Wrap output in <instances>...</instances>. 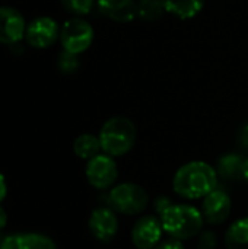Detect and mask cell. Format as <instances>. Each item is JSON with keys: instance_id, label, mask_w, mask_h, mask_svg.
<instances>
[{"instance_id": "obj_1", "label": "cell", "mask_w": 248, "mask_h": 249, "mask_svg": "<svg viewBox=\"0 0 248 249\" xmlns=\"http://www.w3.org/2000/svg\"><path fill=\"white\" fill-rule=\"evenodd\" d=\"M218 187V171L209 163L193 160L183 165L174 175V191L187 200L205 198Z\"/></svg>"}, {"instance_id": "obj_2", "label": "cell", "mask_w": 248, "mask_h": 249, "mask_svg": "<svg viewBox=\"0 0 248 249\" xmlns=\"http://www.w3.org/2000/svg\"><path fill=\"white\" fill-rule=\"evenodd\" d=\"M164 232L175 239L187 241L200 235L203 228V214L189 204H171L161 213Z\"/></svg>"}, {"instance_id": "obj_3", "label": "cell", "mask_w": 248, "mask_h": 249, "mask_svg": "<svg viewBox=\"0 0 248 249\" xmlns=\"http://www.w3.org/2000/svg\"><path fill=\"white\" fill-rule=\"evenodd\" d=\"M98 137L104 153L113 158L124 156L134 146L136 127L126 117H113L104 123Z\"/></svg>"}, {"instance_id": "obj_4", "label": "cell", "mask_w": 248, "mask_h": 249, "mask_svg": "<svg viewBox=\"0 0 248 249\" xmlns=\"http://www.w3.org/2000/svg\"><path fill=\"white\" fill-rule=\"evenodd\" d=\"M107 201L108 207L115 213L136 216L146 210L149 204V196L143 187L133 182H123L110 191Z\"/></svg>"}, {"instance_id": "obj_5", "label": "cell", "mask_w": 248, "mask_h": 249, "mask_svg": "<svg viewBox=\"0 0 248 249\" xmlns=\"http://www.w3.org/2000/svg\"><path fill=\"white\" fill-rule=\"evenodd\" d=\"M94 41V29L83 19H70L60 29V42L63 48L73 54L86 51Z\"/></svg>"}, {"instance_id": "obj_6", "label": "cell", "mask_w": 248, "mask_h": 249, "mask_svg": "<svg viewBox=\"0 0 248 249\" xmlns=\"http://www.w3.org/2000/svg\"><path fill=\"white\" fill-rule=\"evenodd\" d=\"M85 175L88 182L96 190H107L117 181L118 168L113 156L104 153L96 155L86 163Z\"/></svg>"}, {"instance_id": "obj_7", "label": "cell", "mask_w": 248, "mask_h": 249, "mask_svg": "<svg viewBox=\"0 0 248 249\" xmlns=\"http://www.w3.org/2000/svg\"><path fill=\"white\" fill-rule=\"evenodd\" d=\"M88 226L95 239L102 244H110L118 233V217L113 209L98 207L92 210Z\"/></svg>"}, {"instance_id": "obj_8", "label": "cell", "mask_w": 248, "mask_h": 249, "mask_svg": "<svg viewBox=\"0 0 248 249\" xmlns=\"http://www.w3.org/2000/svg\"><path fill=\"white\" fill-rule=\"evenodd\" d=\"M162 223L155 216L140 217L132 229V241L137 249H153L162 241Z\"/></svg>"}, {"instance_id": "obj_9", "label": "cell", "mask_w": 248, "mask_h": 249, "mask_svg": "<svg viewBox=\"0 0 248 249\" xmlns=\"http://www.w3.org/2000/svg\"><path fill=\"white\" fill-rule=\"evenodd\" d=\"M26 41L35 48H47L60 38V29L54 19L48 16H41L34 19L25 32Z\"/></svg>"}, {"instance_id": "obj_10", "label": "cell", "mask_w": 248, "mask_h": 249, "mask_svg": "<svg viewBox=\"0 0 248 249\" xmlns=\"http://www.w3.org/2000/svg\"><path fill=\"white\" fill-rule=\"evenodd\" d=\"M232 210L231 197L222 190H213L203 198L202 214L206 223L209 225H221L224 223Z\"/></svg>"}, {"instance_id": "obj_11", "label": "cell", "mask_w": 248, "mask_h": 249, "mask_svg": "<svg viewBox=\"0 0 248 249\" xmlns=\"http://www.w3.org/2000/svg\"><path fill=\"white\" fill-rule=\"evenodd\" d=\"M26 32L25 19L13 7H0V42L15 44Z\"/></svg>"}, {"instance_id": "obj_12", "label": "cell", "mask_w": 248, "mask_h": 249, "mask_svg": "<svg viewBox=\"0 0 248 249\" xmlns=\"http://www.w3.org/2000/svg\"><path fill=\"white\" fill-rule=\"evenodd\" d=\"M0 249H57V245L42 233L22 232L3 238Z\"/></svg>"}, {"instance_id": "obj_13", "label": "cell", "mask_w": 248, "mask_h": 249, "mask_svg": "<svg viewBox=\"0 0 248 249\" xmlns=\"http://www.w3.org/2000/svg\"><path fill=\"white\" fill-rule=\"evenodd\" d=\"M96 6L104 16L115 22H130L137 16L134 0H96Z\"/></svg>"}, {"instance_id": "obj_14", "label": "cell", "mask_w": 248, "mask_h": 249, "mask_svg": "<svg viewBox=\"0 0 248 249\" xmlns=\"http://www.w3.org/2000/svg\"><path fill=\"white\" fill-rule=\"evenodd\" d=\"M168 13L180 19H191L197 16L205 4V0H162Z\"/></svg>"}, {"instance_id": "obj_15", "label": "cell", "mask_w": 248, "mask_h": 249, "mask_svg": "<svg viewBox=\"0 0 248 249\" xmlns=\"http://www.w3.org/2000/svg\"><path fill=\"white\" fill-rule=\"evenodd\" d=\"M228 249H248V217L234 222L225 233Z\"/></svg>"}, {"instance_id": "obj_16", "label": "cell", "mask_w": 248, "mask_h": 249, "mask_svg": "<svg viewBox=\"0 0 248 249\" xmlns=\"http://www.w3.org/2000/svg\"><path fill=\"white\" fill-rule=\"evenodd\" d=\"M101 142L99 137L94 136V134H80L79 137H76V140L73 142V152L77 158L89 160L92 158H95L96 155H99L101 152Z\"/></svg>"}, {"instance_id": "obj_17", "label": "cell", "mask_w": 248, "mask_h": 249, "mask_svg": "<svg viewBox=\"0 0 248 249\" xmlns=\"http://www.w3.org/2000/svg\"><path fill=\"white\" fill-rule=\"evenodd\" d=\"M246 160L240 155H225L218 162V175L225 179H238L243 178Z\"/></svg>"}, {"instance_id": "obj_18", "label": "cell", "mask_w": 248, "mask_h": 249, "mask_svg": "<svg viewBox=\"0 0 248 249\" xmlns=\"http://www.w3.org/2000/svg\"><path fill=\"white\" fill-rule=\"evenodd\" d=\"M165 12L162 0H140L137 3V16L142 20L152 22L162 16Z\"/></svg>"}, {"instance_id": "obj_19", "label": "cell", "mask_w": 248, "mask_h": 249, "mask_svg": "<svg viewBox=\"0 0 248 249\" xmlns=\"http://www.w3.org/2000/svg\"><path fill=\"white\" fill-rule=\"evenodd\" d=\"M61 4L67 12L80 16V15H88L92 10L95 0H61Z\"/></svg>"}, {"instance_id": "obj_20", "label": "cell", "mask_w": 248, "mask_h": 249, "mask_svg": "<svg viewBox=\"0 0 248 249\" xmlns=\"http://www.w3.org/2000/svg\"><path fill=\"white\" fill-rule=\"evenodd\" d=\"M79 67V60H77V54H73V53H69V51H63L60 55H58V69L66 73V74H70V73H75Z\"/></svg>"}, {"instance_id": "obj_21", "label": "cell", "mask_w": 248, "mask_h": 249, "mask_svg": "<svg viewBox=\"0 0 248 249\" xmlns=\"http://www.w3.org/2000/svg\"><path fill=\"white\" fill-rule=\"evenodd\" d=\"M216 247H218V238H216L215 232H212V231H205V232H202V233H200L197 248L216 249Z\"/></svg>"}, {"instance_id": "obj_22", "label": "cell", "mask_w": 248, "mask_h": 249, "mask_svg": "<svg viewBox=\"0 0 248 249\" xmlns=\"http://www.w3.org/2000/svg\"><path fill=\"white\" fill-rule=\"evenodd\" d=\"M153 249H184V245H183V241L170 236L168 239L161 241Z\"/></svg>"}, {"instance_id": "obj_23", "label": "cell", "mask_w": 248, "mask_h": 249, "mask_svg": "<svg viewBox=\"0 0 248 249\" xmlns=\"http://www.w3.org/2000/svg\"><path fill=\"white\" fill-rule=\"evenodd\" d=\"M6 196H7V184L4 175L0 172V203L6 198Z\"/></svg>"}, {"instance_id": "obj_24", "label": "cell", "mask_w": 248, "mask_h": 249, "mask_svg": "<svg viewBox=\"0 0 248 249\" xmlns=\"http://www.w3.org/2000/svg\"><path fill=\"white\" fill-rule=\"evenodd\" d=\"M170 206H171V201H170L168 198L161 197V198H158V201H156V209H158L159 214H161L165 209H168Z\"/></svg>"}, {"instance_id": "obj_25", "label": "cell", "mask_w": 248, "mask_h": 249, "mask_svg": "<svg viewBox=\"0 0 248 249\" xmlns=\"http://www.w3.org/2000/svg\"><path fill=\"white\" fill-rule=\"evenodd\" d=\"M240 140H241V144L248 149V123L243 127V130H241V136H240Z\"/></svg>"}, {"instance_id": "obj_26", "label": "cell", "mask_w": 248, "mask_h": 249, "mask_svg": "<svg viewBox=\"0 0 248 249\" xmlns=\"http://www.w3.org/2000/svg\"><path fill=\"white\" fill-rule=\"evenodd\" d=\"M7 225V214L3 207H0V231Z\"/></svg>"}, {"instance_id": "obj_27", "label": "cell", "mask_w": 248, "mask_h": 249, "mask_svg": "<svg viewBox=\"0 0 248 249\" xmlns=\"http://www.w3.org/2000/svg\"><path fill=\"white\" fill-rule=\"evenodd\" d=\"M243 178L246 179L248 182V159L246 160V163H244V169H243Z\"/></svg>"}, {"instance_id": "obj_28", "label": "cell", "mask_w": 248, "mask_h": 249, "mask_svg": "<svg viewBox=\"0 0 248 249\" xmlns=\"http://www.w3.org/2000/svg\"><path fill=\"white\" fill-rule=\"evenodd\" d=\"M1 242H3V238H1V235H0V245H1Z\"/></svg>"}]
</instances>
